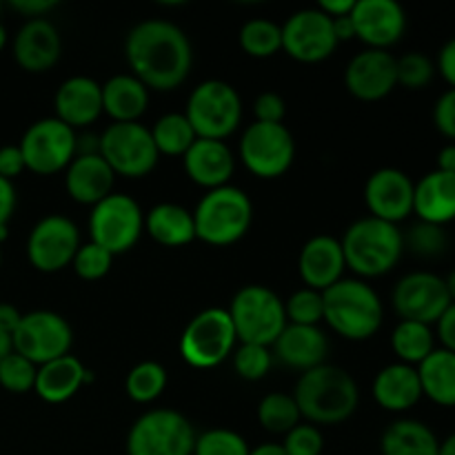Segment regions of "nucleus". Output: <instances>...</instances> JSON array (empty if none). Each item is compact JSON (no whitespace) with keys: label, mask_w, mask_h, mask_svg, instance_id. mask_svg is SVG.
Wrapping results in <instances>:
<instances>
[{"label":"nucleus","mask_w":455,"mask_h":455,"mask_svg":"<svg viewBox=\"0 0 455 455\" xmlns=\"http://www.w3.org/2000/svg\"><path fill=\"white\" fill-rule=\"evenodd\" d=\"M62 40L56 25L47 18L27 20L13 38V58L18 67L29 74H44L58 62Z\"/></svg>","instance_id":"21"},{"label":"nucleus","mask_w":455,"mask_h":455,"mask_svg":"<svg viewBox=\"0 0 455 455\" xmlns=\"http://www.w3.org/2000/svg\"><path fill=\"white\" fill-rule=\"evenodd\" d=\"M36 373H38V367L34 363H29L20 354L12 351L0 363V387L4 391H9V394L22 395L27 391H34Z\"/></svg>","instance_id":"41"},{"label":"nucleus","mask_w":455,"mask_h":455,"mask_svg":"<svg viewBox=\"0 0 455 455\" xmlns=\"http://www.w3.org/2000/svg\"><path fill=\"white\" fill-rule=\"evenodd\" d=\"M249 443L231 429H209L196 435L194 455H249Z\"/></svg>","instance_id":"42"},{"label":"nucleus","mask_w":455,"mask_h":455,"mask_svg":"<svg viewBox=\"0 0 455 455\" xmlns=\"http://www.w3.org/2000/svg\"><path fill=\"white\" fill-rule=\"evenodd\" d=\"M196 429L180 411L151 409L127 434V455H194Z\"/></svg>","instance_id":"9"},{"label":"nucleus","mask_w":455,"mask_h":455,"mask_svg":"<svg viewBox=\"0 0 455 455\" xmlns=\"http://www.w3.org/2000/svg\"><path fill=\"white\" fill-rule=\"evenodd\" d=\"M16 203L18 196L13 182L0 178V227H9V220L16 212Z\"/></svg>","instance_id":"51"},{"label":"nucleus","mask_w":455,"mask_h":455,"mask_svg":"<svg viewBox=\"0 0 455 455\" xmlns=\"http://www.w3.org/2000/svg\"><path fill=\"white\" fill-rule=\"evenodd\" d=\"M7 40H9L7 29H4V25H3V22H0V53H3V49L7 47Z\"/></svg>","instance_id":"62"},{"label":"nucleus","mask_w":455,"mask_h":455,"mask_svg":"<svg viewBox=\"0 0 455 455\" xmlns=\"http://www.w3.org/2000/svg\"><path fill=\"white\" fill-rule=\"evenodd\" d=\"M191 213L196 238L212 247H229L247 235L253 220V204L247 191L225 185L207 191Z\"/></svg>","instance_id":"5"},{"label":"nucleus","mask_w":455,"mask_h":455,"mask_svg":"<svg viewBox=\"0 0 455 455\" xmlns=\"http://www.w3.org/2000/svg\"><path fill=\"white\" fill-rule=\"evenodd\" d=\"M114 258L116 256H111L107 249H102L100 244L89 240V243L80 244L74 260H71V267H74L78 278L93 283V280H100L109 274L111 265H114Z\"/></svg>","instance_id":"44"},{"label":"nucleus","mask_w":455,"mask_h":455,"mask_svg":"<svg viewBox=\"0 0 455 455\" xmlns=\"http://www.w3.org/2000/svg\"><path fill=\"white\" fill-rule=\"evenodd\" d=\"M249 455H287V453H284L283 444L265 443V444H260V447L251 449V451H249Z\"/></svg>","instance_id":"58"},{"label":"nucleus","mask_w":455,"mask_h":455,"mask_svg":"<svg viewBox=\"0 0 455 455\" xmlns=\"http://www.w3.org/2000/svg\"><path fill=\"white\" fill-rule=\"evenodd\" d=\"M235 342L238 336L229 311L222 307H212L191 318L182 331L178 349L189 367L213 369L234 354Z\"/></svg>","instance_id":"8"},{"label":"nucleus","mask_w":455,"mask_h":455,"mask_svg":"<svg viewBox=\"0 0 455 455\" xmlns=\"http://www.w3.org/2000/svg\"><path fill=\"white\" fill-rule=\"evenodd\" d=\"M440 440L425 422L395 420L382 434L380 451L382 455H438Z\"/></svg>","instance_id":"33"},{"label":"nucleus","mask_w":455,"mask_h":455,"mask_svg":"<svg viewBox=\"0 0 455 455\" xmlns=\"http://www.w3.org/2000/svg\"><path fill=\"white\" fill-rule=\"evenodd\" d=\"M147 107H149V89L136 76H111L102 84V111L114 123H138Z\"/></svg>","instance_id":"30"},{"label":"nucleus","mask_w":455,"mask_h":455,"mask_svg":"<svg viewBox=\"0 0 455 455\" xmlns=\"http://www.w3.org/2000/svg\"><path fill=\"white\" fill-rule=\"evenodd\" d=\"M300 420L302 416L298 411L296 400L289 394L274 391V394H267L258 404V422L269 434L287 435L293 427L300 425Z\"/></svg>","instance_id":"37"},{"label":"nucleus","mask_w":455,"mask_h":455,"mask_svg":"<svg viewBox=\"0 0 455 455\" xmlns=\"http://www.w3.org/2000/svg\"><path fill=\"white\" fill-rule=\"evenodd\" d=\"M333 34H336L338 44L347 43V40H354L355 29H354V22H351V16L336 18V20H333Z\"/></svg>","instance_id":"56"},{"label":"nucleus","mask_w":455,"mask_h":455,"mask_svg":"<svg viewBox=\"0 0 455 455\" xmlns=\"http://www.w3.org/2000/svg\"><path fill=\"white\" fill-rule=\"evenodd\" d=\"M438 172L455 173V145H447L438 154Z\"/></svg>","instance_id":"57"},{"label":"nucleus","mask_w":455,"mask_h":455,"mask_svg":"<svg viewBox=\"0 0 455 455\" xmlns=\"http://www.w3.org/2000/svg\"><path fill=\"white\" fill-rule=\"evenodd\" d=\"M438 71L443 74V78L451 84V89H455V38L449 40V43L440 49Z\"/></svg>","instance_id":"53"},{"label":"nucleus","mask_w":455,"mask_h":455,"mask_svg":"<svg viewBox=\"0 0 455 455\" xmlns=\"http://www.w3.org/2000/svg\"><path fill=\"white\" fill-rule=\"evenodd\" d=\"M438 338L443 342V349L453 351L455 354V302L447 307L443 315H440L438 323Z\"/></svg>","instance_id":"52"},{"label":"nucleus","mask_w":455,"mask_h":455,"mask_svg":"<svg viewBox=\"0 0 455 455\" xmlns=\"http://www.w3.org/2000/svg\"><path fill=\"white\" fill-rule=\"evenodd\" d=\"M413 191L416 185L407 173L385 167L369 176L364 185V203L373 218L398 225L413 213Z\"/></svg>","instance_id":"19"},{"label":"nucleus","mask_w":455,"mask_h":455,"mask_svg":"<svg viewBox=\"0 0 455 455\" xmlns=\"http://www.w3.org/2000/svg\"><path fill=\"white\" fill-rule=\"evenodd\" d=\"M74 333L69 323L56 311H31L22 314L20 324L12 333V347L16 354L34 363L36 367L52 363L69 354Z\"/></svg>","instance_id":"14"},{"label":"nucleus","mask_w":455,"mask_h":455,"mask_svg":"<svg viewBox=\"0 0 455 455\" xmlns=\"http://www.w3.org/2000/svg\"><path fill=\"white\" fill-rule=\"evenodd\" d=\"M235 336L244 345L274 347L283 329L287 327L284 300L265 284H247L234 296L229 305Z\"/></svg>","instance_id":"6"},{"label":"nucleus","mask_w":455,"mask_h":455,"mask_svg":"<svg viewBox=\"0 0 455 455\" xmlns=\"http://www.w3.org/2000/svg\"><path fill=\"white\" fill-rule=\"evenodd\" d=\"M100 156L116 176L145 178L158 164L160 154L151 129L140 123H114L100 133Z\"/></svg>","instance_id":"11"},{"label":"nucleus","mask_w":455,"mask_h":455,"mask_svg":"<svg viewBox=\"0 0 455 455\" xmlns=\"http://www.w3.org/2000/svg\"><path fill=\"white\" fill-rule=\"evenodd\" d=\"M345 87L358 100H382L398 87L395 58L382 49H364L355 53L345 69Z\"/></svg>","instance_id":"18"},{"label":"nucleus","mask_w":455,"mask_h":455,"mask_svg":"<svg viewBox=\"0 0 455 455\" xmlns=\"http://www.w3.org/2000/svg\"><path fill=\"white\" fill-rule=\"evenodd\" d=\"M284 315L289 324H302V327H318L324 320L323 291L305 287L298 289L284 300Z\"/></svg>","instance_id":"39"},{"label":"nucleus","mask_w":455,"mask_h":455,"mask_svg":"<svg viewBox=\"0 0 455 455\" xmlns=\"http://www.w3.org/2000/svg\"><path fill=\"white\" fill-rule=\"evenodd\" d=\"M354 7H355V0H324V3L318 4L320 12H323L324 16L331 18V20L351 16Z\"/></svg>","instance_id":"54"},{"label":"nucleus","mask_w":455,"mask_h":455,"mask_svg":"<svg viewBox=\"0 0 455 455\" xmlns=\"http://www.w3.org/2000/svg\"><path fill=\"white\" fill-rule=\"evenodd\" d=\"M284 114H287V107L280 93L275 92H265L256 98L253 102V116H256V123H267V124H283Z\"/></svg>","instance_id":"47"},{"label":"nucleus","mask_w":455,"mask_h":455,"mask_svg":"<svg viewBox=\"0 0 455 455\" xmlns=\"http://www.w3.org/2000/svg\"><path fill=\"white\" fill-rule=\"evenodd\" d=\"M84 364L76 355H62L38 367L34 391L49 404H60L74 398L84 385Z\"/></svg>","instance_id":"29"},{"label":"nucleus","mask_w":455,"mask_h":455,"mask_svg":"<svg viewBox=\"0 0 455 455\" xmlns=\"http://www.w3.org/2000/svg\"><path fill=\"white\" fill-rule=\"evenodd\" d=\"M280 29H283V52L305 65L327 60L338 49L333 20L318 7L291 13Z\"/></svg>","instance_id":"16"},{"label":"nucleus","mask_w":455,"mask_h":455,"mask_svg":"<svg viewBox=\"0 0 455 455\" xmlns=\"http://www.w3.org/2000/svg\"><path fill=\"white\" fill-rule=\"evenodd\" d=\"M391 349L398 355L400 363L418 367L435 349L434 331H431L429 324L400 320L398 327L391 333Z\"/></svg>","instance_id":"34"},{"label":"nucleus","mask_w":455,"mask_h":455,"mask_svg":"<svg viewBox=\"0 0 455 455\" xmlns=\"http://www.w3.org/2000/svg\"><path fill=\"white\" fill-rule=\"evenodd\" d=\"M116 173L100 154L76 156L65 169V189L78 204L96 207L100 200L114 194Z\"/></svg>","instance_id":"26"},{"label":"nucleus","mask_w":455,"mask_h":455,"mask_svg":"<svg viewBox=\"0 0 455 455\" xmlns=\"http://www.w3.org/2000/svg\"><path fill=\"white\" fill-rule=\"evenodd\" d=\"M53 107L56 118L74 132L89 127L102 116V84L89 76H71L58 87Z\"/></svg>","instance_id":"23"},{"label":"nucleus","mask_w":455,"mask_h":455,"mask_svg":"<svg viewBox=\"0 0 455 455\" xmlns=\"http://www.w3.org/2000/svg\"><path fill=\"white\" fill-rule=\"evenodd\" d=\"M22 172H27L25 158L18 145L0 147V178L13 182Z\"/></svg>","instance_id":"49"},{"label":"nucleus","mask_w":455,"mask_h":455,"mask_svg":"<svg viewBox=\"0 0 455 455\" xmlns=\"http://www.w3.org/2000/svg\"><path fill=\"white\" fill-rule=\"evenodd\" d=\"M145 231V213L140 204L127 194H111L92 207L89 216V235L92 243L118 256L136 247Z\"/></svg>","instance_id":"10"},{"label":"nucleus","mask_w":455,"mask_h":455,"mask_svg":"<svg viewBox=\"0 0 455 455\" xmlns=\"http://www.w3.org/2000/svg\"><path fill=\"white\" fill-rule=\"evenodd\" d=\"M324 323L340 338L354 342L376 336L385 320L380 296L360 278H342L323 291Z\"/></svg>","instance_id":"3"},{"label":"nucleus","mask_w":455,"mask_h":455,"mask_svg":"<svg viewBox=\"0 0 455 455\" xmlns=\"http://www.w3.org/2000/svg\"><path fill=\"white\" fill-rule=\"evenodd\" d=\"M291 395L309 425H340L354 416L360 403L351 373L336 364H320L300 373Z\"/></svg>","instance_id":"2"},{"label":"nucleus","mask_w":455,"mask_h":455,"mask_svg":"<svg viewBox=\"0 0 455 455\" xmlns=\"http://www.w3.org/2000/svg\"><path fill=\"white\" fill-rule=\"evenodd\" d=\"M20 318L22 314L16 307L9 305V302H0V329H3L4 333L12 336V333L16 331L18 324H20Z\"/></svg>","instance_id":"55"},{"label":"nucleus","mask_w":455,"mask_h":455,"mask_svg":"<svg viewBox=\"0 0 455 455\" xmlns=\"http://www.w3.org/2000/svg\"><path fill=\"white\" fill-rule=\"evenodd\" d=\"M422 395L440 407H455V354L434 349L418 364Z\"/></svg>","instance_id":"32"},{"label":"nucleus","mask_w":455,"mask_h":455,"mask_svg":"<svg viewBox=\"0 0 455 455\" xmlns=\"http://www.w3.org/2000/svg\"><path fill=\"white\" fill-rule=\"evenodd\" d=\"M434 123L443 136L455 140V89H449L438 98L434 107Z\"/></svg>","instance_id":"48"},{"label":"nucleus","mask_w":455,"mask_h":455,"mask_svg":"<svg viewBox=\"0 0 455 455\" xmlns=\"http://www.w3.org/2000/svg\"><path fill=\"white\" fill-rule=\"evenodd\" d=\"M240 160L265 180L284 176L296 160V140L284 124L251 123L240 138Z\"/></svg>","instance_id":"12"},{"label":"nucleus","mask_w":455,"mask_h":455,"mask_svg":"<svg viewBox=\"0 0 455 455\" xmlns=\"http://www.w3.org/2000/svg\"><path fill=\"white\" fill-rule=\"evenodd\" d=\"M413 213L420 222L444 227L455 220V173L431 172L413 191Z\"/></svg>","instance_id":"27"},{"label":"nucleus","mask_w":455,"mask_h":455,"mask_svg":"<svg viewBox=\"0 0 455 455\" xmlns=\"http://www.w3.org/2000/svg\"><path fill=\"white\" fill-rule=\"evenodd\" d=\"M127 395L138 404H149L163 395L167 389V371L160 363L154 360H145V363L136 364L129 371L127 382H124Z\"/></svg>","instance_id":"38"},{"label":"nucleus","mask_w":455,"mask_h":455,"mask_svg":"<svg viewBox=\"0 0 455 455\" xmlns=\"http://www.w3.org/2000/svg\"><path fill=\"white\" fill-rule=\"evenodd\" d=\"M151 138L160 156H185L198 140L194 127L185 114H164L151 127Z\"/></svg>","instance_id":"35"},{"label":"nucleus","mask_w":455,"mask_h":455,"mask_svg":"<svg viewBox=\"0 0 455 455\" xmlns=\"http://www.w3.org/2000/svg\"><path fill=\"white\" fill-rule=\"evenodd\" d=\"M438 455H455V434H451L449 438H444L443 443H440Z\"/></svg>","instance_id":"60"},{"label":"nucleus","mask_w":455,"mask_h":455,"mask_svg":"<svg viewBox=\"0 0 455 455\" xmlns=\"http://www.w3.org/2000/svg\"><path fill=\"white\" fill-rule=\"evenodd\" d=\"M12 351H13L12 336H9V333H4L3 329H0V363H3V360L7 358V355L12 354Z\"/></svg>","instance_id":"59"},{"label":"nucleus","mask_w":455,"mask_h":455,"mask_svg":"<svg viewBox=\"0 0 455 455\" xmlns=\"http://www.w3.org/2000/svg\"><path fill=\"white\" fill-rule=\"evenodd\" d=\"M404 249L413 251L420 258H438L447 249V234L443 227L429 225V222H418L407 234H403Z\"/></svg>","instance_id":"43"},{"label":"nucleus","mask_w":455,"mask_h":455,"mask_svg":"<svg viewBox=\"0 0 455 455\" xmlns=\"http://www.w3.org/2000/svg\"><path fill=\"white\" fill-rule=\"evenodd\" d=\"M0 12H3V3H0Z\"/></svg>","instance_id":"64"},{"label":"nucleus","mask_w":455,"mask_h":455,"mask_svg":"<svg viewBox=\"0 0 455 455\" xmlns=\"http://www.w3.org/2000/svg\"><path fill=\"white\" fill-rule=\"evenodd\" d=\"M185 116L198 138L227 140L243 123V100L225 80H204L189 93Z\"/></svg>","instance_id":"7"},{"label":"nucleus","mask_w":455,"mask_h":455,"mask_svg":"<svg viewBox=\"0 0 455 455\" xmlns=\"http://www.w3.org/2000/svg\"><path fill=\"white\" fill-rule=\"evenodd\" d=\"M283 449L287 455H320L324 449V438L318 427L300 422L284 435Z\"/></svg>","instance_id":"46"},{"label":"nucleus","mask_w":455,"mask_h":455,"mask_svg":"<svg viewBox=\"0 0 455 455\" xmlns=\"http://www.w3.org/2000/svg\"><path fill=\"white\" fill-rule=\"evenodd\" d=\"M80 231L74 220L60 213L40 218L27 238V258L40 274H58L71 265L80 247Z\"/></svg>","instance_id":"15"},{"label":"nucleus","mask_w":455,"mask_h":455,"mask_svg":"<svg viewBox=\"0 0 455 455\" xmlns=\"http://www.w3.org/2000/svg\"><path fill=\"white\" fill-rule=\"evenodd\" d=\"M345 269L347 260L340 240L327 234L307 240L298 256V271H300L302 283L314 291H327L331 284L342 280Z\"/></svg>","instance_id":"22"},{"label":"nucleus","mask_w":455,"mask_h":455,"mask_svg":"<svg viewBox=\"0 0 455 455\" xmlns=\"http://www.w3.org/2000/svg\"><path fill=\"white\" fill-rule=\"evenodd\" d=\"M420 398L422 387L416 367L394 363L389 367L380 369L376 380H373V400L387 411H409V409L420 403Z\"/></svg>","instance_id":"28"},{"label":"nucleus","mask_w":455,"mask_h":455,"mask_svg":"<svg viewBox=\"0 0 455 455\" xmlns=\"http://www.w3.org/2000/svg\"><path fill=\"white\" fill-rule=\"evenodd\" d=\"M56 4V0H13L9 3V7L25 16L27 20H36V18H44V13L52 12Z\"/></svg>","instance_id":"50"},{"label":"nucleus","mask_w":455,"mask_h":455,"mask_svg":"<svg viewBox=\"0 0 455 455\" xmlns=\"http://www.w3.org/2000/svg\"><path fill=\"white\" fill-rule=\"evenodd\" d=\"M391 302H394L395 314L403 320L431 327L451 305V298H449L444 278L431 271H413L395 284Z\"/></svg>","instance_id":"17"},{"label":"nucleus","mask_w":455,"mask_h":455,"mask_svg":"<svg viewBox=\"0 0 455 455\" xmlns=\"http://www.w3.org/2000/svg\"><path fill=\"white\" fill-rule=\"evenodd\" d=\"M274 355L289 369L305 373L309 369L327 364L329 338L320 327L289 324L274 342Z\"/></svg>","instance_id":"25"},{"label":"nucleus","mask_w":455,"mask_h":455,"mask_svg":"<svg viewBox=\"0 0 455 455\" xmlns=\"http://www.w3.org/2000/svg\"><path fill=\"white\" fill-rule=\"evenodd\" d=\"M238 43L247 56L271 58L283 49V29L269 18H253L243 25Z\"/></svg>","instance_id":"36"},{"label":"nucleus","mask_w":455,"mask_h":455,"mask_svg":"<svg viewBox=\"0 0 455 455\" xmlns=\"http://www.w3.org/2000/svg\"><path fill=\"white\" fill-rule=\"evenodd\" d=\"M347 267L360 278L389 274L404 253V238L398 225L367 216L355 220L340 240Z\"/></svg>","instance_id":"4"},{"label":"nucleus","mask_w":455,"mask_h":455,"mask_svg":"<svg viewBox=\"0 0 455 455\" xmlns=\"http://www.w3.org/2000/svg\"><path fill=\"white\" fill-rule=\"evenodd\" d=\"M145 231L163 247H185L196 240L194 213L176 203H160L145 216Z\"/></svg>","instance_id":"31"},{"label":"nucleus","mask_w":455,"mask_h":455,"mask_svg":"<svg viewBox=\"0 0 455 455\" xmlns=\"http://www.w3.org/2000/svg\"><path fill=\"white\" fill-rule=\"evenodd\" d=\"M395 74H398V84L411 89H425L434 80L435 67L425 53L411 52L404 53L403 58H395Z\"/></svg>","instance_id":"45"},{"label":"nucleus","mask_w":455,"mask_h":455,"mask_svg":"<svg viewBox=\"0 0 455 455\" xmlns=\"http://www.w3.org/2000/svg\"><path fill=\"white\" fill-rule=\"evenodd\" d=\"M124 53L136 76L147 89L173 92L189 78L194 49L178 25L169 20H142L124 40Z\"/></svg>","instance_id":"1"},{"label":"nucleus","mask_w":455,"mask_h":455,"mask_svg":"<svg viewBox=\"0 0 455 455\" xmlns=\"http://www.w3.org/2000/svg\"><path fill=\"white\" fill-rule=\"evenodd\" d=\"M355 38L367 49H387L398 43L407 29V13L395 0H355L351 12Z\"/></svg>","instance_id":"20"},{"label":"nucleus","mask_w":455,"mask_h":455,"mask_svg":"<svg viewBox=\"0 0 455 455\" xmlns=\"http://www.w3.org/2000/svg\"><path fill=\"white\" fill-rule=\"evenodd\" d=\"M274 367V354L269 347L262 345H240L234 351V371L243 380L258 382L267 376Z\"/></svg>","instance_id":"40"},{"label":"nucleus","mask_w":455,"mask_h":455,"mask_svg":"<svg viewBox=\"0 0 455 455\" xmlns=\"http://www.w3.org/2000/svg\"><path fill=\"white\" fill-rule=\"evenodd\" d=\"M444 284H447V291H449V298H451V302H455V271L444 278Z\"/></svg>","instance_id":"61"},{"label":"nucleus","mask_w":455,"mask_h":455,"mask_svg":"<svg viewBox=\"0 0 455 455\" xmlns=\"http://www.w3.org/2000/svg\"><path fill=\"white\" fill-rule=\"evenodd\" d=\"M182 164L189 180L207 191L229 185L235 172V158L227 142L207 138H198L189 147V151L182 156Z\"/></svg>","instance_id":"24"},{"label":"nucleus","mask_w":455,"mask_h":455,"mask_svg":"<svg viewBox=\"0 0 455 455\" xmlns=\"http://www.w3.org/2000/svg\"><path fill=\"white\" fill-rule=\"evenodd\" d=\"M27 172L38 176H53L65 172L76 158V132L62 120L40 118L29 124L18 142Z\"/></svg>","instance_id":"13"},{"label":"nucleus","mask_w":455,"mask_h":455,"mask_svg":"<svg viewBox=\"0 0 455 455\" xmlns=\"http://www.w3.org/2000/svg\"><path fill=\"white\" fill-rule=\"evenodd\" d=\"M0 265H3V244H0Z\"/></svg>","instance_id":"63"}]
</instances>
